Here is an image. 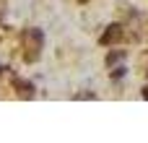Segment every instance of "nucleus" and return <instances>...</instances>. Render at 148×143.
<instances>
[{
  "label": "nucleus",
  "instance_id": "obj_1",
  "mask_svg": "<svg viewBox=\"0 0 148 143\" xmlns=\"http://www.w3.org/2000/svg\"><path fill=\"white\" fill-rule=\"evenodd\" d=\"M120 36H122V29H120L117 23H112V26L104 31V36H101V44H114Z\"/></svg>",
  "mask_w": 148,
  "mask_h": 143
},
{
  "label": "nucleus",
  "instance_id": "obj_2",
  "mask_svg": "<svg viewBox=\"0 0 148 143\" xmlns=\"http://www.w3.org/2000/svg\"><path fill=\"white\" fill-rule=\"evenodd\" d=\"M13 86H16V89L21 91V96H26V99H29V96L34 94V86H31L29 81H21V78H13Z\"/></svg>",
  "mask_w": 148,
  "mask_h": 143
},
{
  "label": "nucleus",
  "instance_id": "obj_3",
  "mask_svg": "<svg viewBox=\"0 0 148 143\" xmlns=\"http://www.w3.org/2000/svg\"><path fill=\"white\" fill-rule=\"evenodd\" d=\"M117 60H122V52H109V57H107V63H109V65H114Z\"/></svg>",
  "mask_w": 148,
  "mask_h": 143
},
{
  "label": "nucleus",
  "instance_id": "obj_4",
  "mask_svg": "<svg viewBox=\"0 0 148 143\" xmlns=\"http://www.w3.org/2000/svg\"><path fill=\"white\" fill-rule=\"evenodd\" d=\"M125 76V68H117V70H112V78H122Z\"/></svg>",
  "mask_w": 148,
  "mask_h": 143
},
{
  "label": "nucleus",
  "instance_id": "obj_5",
  "mask_svg": "<svg viewBox=\"0 0 148 143\" xmlns=\"http://www.w3.org/2000/svg\"><path fill=\"white\" fill-rule=\"evenodd\" d=\"M143 99H148V86H146V89H143Z\"/></svg>",
  "mask_w": 148,
  "mask_h": 143
},
{
  "label": "nucleus",
  "instance_id": "obj_6",
  "mask_svg": "<svg viewBox=\"0 0 148 143\" xmlns=\"http://www.w3.org/2000/svg\"><path fill=\"white\" fill-rule=\"evenodd\" d=\"M0 73H3V68H0Z\"/></svg>",
  "mask_w": 148,
  "mask_h": 143
}]
</instances>
